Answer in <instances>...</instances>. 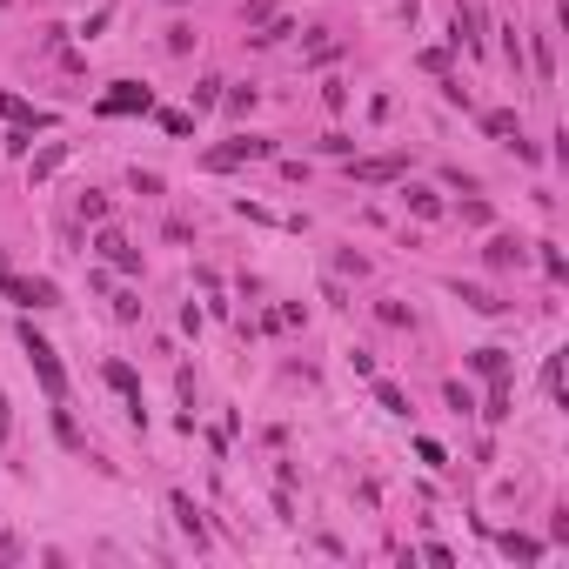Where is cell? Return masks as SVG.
Masks as SVG:
<instances>
[{"instance_id":"obj_1","label":"cell","mask_w":569,"mask_h":569,"mask_svg":"<svg viewBox=\"0 0 569 569\" xmlns=\"http://www.w3.org/2000/svg\"><path fill=\"white\" fill-rule=\"evenodd\" d=\"M21 349H27V362H34V375H41L47 402L61 409V402H67V369H61V355H54V342H47V335H34V322H27V329H21Z\"/></svg>"},{"instance_id":"obj_2","label":"cell","mask_w":569,"mask_h":569,"mask_svg":"<svg viewBox=\"0 0 569 569\" xmlns=\"http://www.w3.org/2000/svg\"><path fill=\"white\" fill-rule=\"evenodd\" d=\"M262 154H275V141H262V134H235V141L208 148V168L228 175V168H241V161H262Z\"/></svg>"},{"instance_id":"obj_3","label":"cell","mask_w":569,"mask_h":569,"mask_svg":"<svg viewBox=\"0 0 569 569\" xmlns=\"http://www.w3.org/2000/svg\"><path fill=\"white\" fill-rule=\"evenodd\" d=\"M154 108V94L141 88V81H114L108 94H101V114H148Z\"/></svg>"},{"instance_id":"obj_4","label":"cell","mask_w":569,"mask_h":569,"mask_svg":"<svg viewBox=\"0 0 569 569\" xmlns=\"http://www.w3.org/2000/svg\"><path fill=\"white\" fill-rule=\"evenodd\" d=\"M0 295H14L21 308H54V282H27V275H0Z\"/></svg>"},{"instance_id":"obj_5","label":"cell","mask_w":569,"mask_h":569,"mask_svg":"<svg viewBox=\"0 0 569 569\" xmlns=\"http://www.w3.org/2000/svg\"><path fill=\"white\" fill-rule=\"evenodd\" d=\"M402 175V154H375V161H355V181L362 188H382V181Z\"/></svg>"},{"instance_id":"obj_6","label":"cell","mask_w":569,"mask_h":569,"mask_svg":"<svg viewBox=\"0 0 569 569\" xmlns=\"http://www.w3.org/2000/svg\"><path fill=\"white\" fill-rule=\"evenodd\" d=\"M0 114H7L14 128H27V134H34V128H47V121H54V114H47V108H27L21 94H0Z\"/></svg>"},{"instance_id":"obj_7","label":"cell","mask_w":569,"mask_h":569,"mask_svg":"<svg viewBox=\"0 0 569 569\" xmlns=\"http://www.w3.org/2000/svg\"><path fill=\"white\" fill-rule=\"evenodd\" d=\"M94 248H101L114 268H141V255L128 248V235H114V228H101V241H94Z\"/></svg>"},{"instance_id":"obj_8","label":"cell","mask_w":569,"mask_h":569,"mask_svg":"<svg viewBox=\"0 0 569 569\" xmlns=\"http://www.w3.org/2000/svg\"><path fill=\"white\" fill-rule=\"evenodd\" d=\"M168 509H175V523H181V536H195V543H208V523H201V509L188 503V496H168Z\"/></svg>"},{"instance_id":"obj_9","label":"cell","mask_w":569,"mask_h":569,"mask_svg":"<svg viewBox=\"0 0 569 569\" xmlns=\"http://www.w3.org/2000/svg\"><path fill=\"white\" fill-rule=\"evenodd\" d=\"M482 262H489V268H516V262H523V241H516V235H496L489 248H482Z\"/></svg>"},{"instance_id":"obj_10","label":"cell","mask_w":569,"mask_h":569,"mask_svg":"<svg viewBox=\"0 0 569 569\" xmlns=\"http://www.w3.org/2000/svg\"><path fill=\"white\" fill-rule=\"evenodd\" d=\"M61 161H67V141H47V148L34 154V161H27V175L47 181V175H61Z\"/></svg>"},{"instance_id":"obj_11","label":"cell","mask_w":569,"mask_h":569,"mask_svg":"<svg viewBox=\"0 0 569 569\" xmlns=\"http://www.w3.org/2000/svg\"><path fill=\"white\" fill-rule=\"evenodd\" d=\"M108 382L134 402V422H141V382H134V369H128V362H108Z\"/></svg>"},{"instance_id":"obj_12","label":"cell","mask_w":569,"mask_h":569,"mask_svg":"<svg viewBox=\"0 0 569 569\" xmlns=\"http://www.w3.org/2000/svg\"><path fill=\"white\" fill-rule=\"evenodd\" d=\"M375 402H382L389 416H409V402H402V389H395V382H382V375H375Z\"/></svg>"},{"instance_id":"obj_13","label":"cell","mask_w":569,"mask_h":569,"mask_svg":"<svg viewBox=\"0 0 569 569\" xmlns=\"http://www.w3.org/2000/svg\"><path fill=\"white\" fill-rule=\"evenodd\" d=\"M462 302L476 308V315H503V302H496V295H489V288H456Z\"/></svg>"},{"instance_id":"obj_14","label":"cell","mask_w":569,"mask_h":569,"mask_svg":"<svg viewBox=\"0 0 569 569\" xmlns=\"http://www.w3.org/2000/svg\"><path fill=\"white\" fill-rule=\"evenodd\" d=\"M469 362H476V375H509L503 349H476V355H469Z\"/></svg>"},{"instance_id":"obj_15","label":"cell","mask_w":569,"mask_h":569,"mask_svg":"<svg viewBox=\"0 0 569 569\" xmlns=\"http://www.w3.org/2000/svg\"><path fill=\"white\" fill-rule=\"evenodd\" d=\"M503 549L516 563H536V556H543V543H529V536H503Z\"/></svg>"},{"instance_id":"obj_16","label":"cell","mask_w":569,"mask_h":569,"mask_svg":"<svg viewBox=\"0 0 569 569\" xmlns=\"http://www.w3.org/2000/svg\"><path fill=\"white\" fill-rule=\"evenodd\" d=\"M543 389H549V402H563V355H549V369H543Z\"/></svg>"},{"instance_id":"obj_17","label":"cell","mask_w":569,"mask_h":569,"mask_svg":"<svg viewBox=\"0 0 569 569\" xmlns=\"http://www.w3.org/2000/svg\"><path fill=\"white\" fill-rule=\"evenodd\" d=\"M482 128H489V134H516V114H509V108H489V114H482Z\"/></svg>"},{"instance_id":"obj_18","label":"cell","mask_w":569,"mask_h":569,"mask_svg":"<svg viewBox=\"0 0 569 569\" xmlns=\"http://www.w3.org/2000/svg\"><path fill=\"white\" fill-rule=\"evenodd\" d=\"M81 221H108V195H94L88 188V195H81Z\"/></svg>"},{"instance_id":"obj_19","label":"cell","mask_w":569,"mask_h":569,"mask_svg":"<svg viewBox=\"0 0 569 569\" xmlns=\"http://www.w3.org/2000/svg\"><path fill=\"white\" fill-rule=\"evenodd\" d=\"M409 208H416V215H436L442 201H436V195H429V188H409Z\"/></svg>"},{"instance_id":"obj_20","label":"cell","mask_w":569,"mask_h":569,"mask_svg":"<svg viewBox=\"0 0 569 569\" xmlns=\"http://www.w3.org/2000/svg\"><path fill=\"white\" fill-rule=\"evenodd\" d=\"M221 101H228V114H248L255 108V88H235V94H221Z\"/></svg>"},{"instance_id":"obj_21","label":"cell","mask_w":569,"mask_h":569,"mask_svg":"<svg viewBox=\"0 0 569 569\" xmlns=\"http://www.w3.org/2000/svg\"><path fill=\"white\" fill-rule=\"evenodd\" d=\"M549 67H556V47H549V34H543V41H536V74H543V81H549Z\"/></svg>"},{"instance_id":"obj_22","label":"cell","mask_w":569,"mask_h":569,"mask_svg":"<svg viewBox=\"0 0 569 569\" xmlns=\"http://www.w3.org/2000/svg\"><path fill=\"white\" fill-rule=\"evenodd\" d=\"M14 436V416H7V395H0V442Z\"/></svg>"},{"instance_id":"obj_23","label":"cell","mask_w":569,"mask_h":569,"mask_svg":"<svg viewBox=\"0 0 569 569\" xmlns=\"http://www.w3.org/2000/svg\"><path fill=\"white\" fill-rule=\"evenodd\" d=\"M0 275H7V262H0Z\"/></svg>"}]
</instances>
